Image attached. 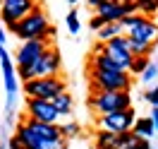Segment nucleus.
I'll return each mask as SVG.
<instances>
[{
	"label": "nucleus",
	"mask_w": 158,
	"mask_h": 149,
	"mask_svg": "<svg viewBox=\"0 0 158 149\" xmlns=\"http://www.w3.org/2000/svg\"><path fill=\"white\" fill-rule=\"evenodd\" d=\"M139 80L144 87H153L158 84V60H148V65L144 68V72L139 75Z\"/></svg>",
	"instance_id": "f3484780"
},
{
	"label": "nucleus",
	"mask_w": 158,
	"mask_h": 149,
	"mask_svg": "<svg viewBox=\"0 0 158 149\" xmlns=\"http://www.w3.org/2000/svg\"><path fill=\"white\" fill-rule=\"evenodd\" d=\"M134 5H137V12L144 17L158 15V0H134Z\"/></svg>",
	"instance_id": "aec40b11"
},
{
	"label": "nucleus",
	"mask_w": 158,
	"mask_h": 149,
	"mask_svg": "<svg viewBox=\"0 0 158 149\" xmlns=\"http://www.w3.org/2000/svg\"><path fill=\"white\" fill-rule=\"evenodd\" d=\"M125 36L132 39V41H141V43L156 46V41H158V22L151 20V17H144L139 24H134L132 29H127Z\"/></svg>",
	"instance_id": "f8f14e48"
},
{
	"label": "nucleus",
	"mask_w": 158,
	"mask_h": 149,
	"mask_svg": "<svg viewBox=\"0 0 158 149\" xmlns=\"http://www.w3.org/2000/svg\"><path fill=\"white\" fill-rule=\"evenodd\" d=\"M141 99L146 101L148 106H158V84H153V87H148L144 94H141Z\"/></svg>",
	"instance_id": "b1692460"
},
{
	"label": "nucleus",
	"mask_w": 158,
	"mask_h": 149,
	"mask_svg": "<svg viewBox=\"0 0 158 149\" xmlns=\"http://www.w3.org/2000/svg\"><path fill=\"white\" fill-rule=\"evenodd\" d=\"M148 60H151V55H134V58H132V63H129V75H141V72H144V68H146L148 65Z\"/></svg>",
	"instance_id": "412c9836"
},
{
	"label": "nucleus",
	"mask_w": 158,
	"mask_h": 149,
	"mask_svg": "<svg viewBox=\"0 0 158 149\" xmlns=\"http://www.w3.org/2000/svg\"><path fill=\"white\" fill-rule=\"evenodd\" d=\"M101 2H103V0H86V5H89V7H94V10H96V7H98Z\"/></svg>",
	"instance_id": "c756f323"
},
{
	"label": "nucleus",
	"mask_w": 158,
	"mask_h": 149,
	"mask_svg": "<svg viewBox=\"0 0 158 149\" xmlns=\"http://www.w3.org/2000/svg\"><path fill=\"white\" fill-rule=\"evenodd\" d=\"M129 50H132V55H151V53H153V46H151V43H141V41H132L129 39Z\"/></svg>",
	"instance_id": "4be33fe9"
},
{
	"label": "nucleus",
	"mask_w": 158,
	"mask_h": 149,
	"mask_svg": "<svg viewBox=\"0 0 158 149\" xmlns=\"http://www.w3.org/2000/svg\"><path fill=\"white\" fill-rule=\"evenodd\" d=\"M0 65H2L5 91H7V108H12V103H15V94H17V80H15L17 68H12V60H10V55H7V50L0 53Z\"/></svg>",
	"instance_id": "ddd939ff"
},
{
	"label": "nucleus",
	"mask_w": 158,
	"mask_h": 149,
	"mask_svg": "<svg viewBox=\"0 0 158 149\" xmlns=\"http://www.w3.org/2000/svg\"><path fill=\"white\" fill-rule=\"evenodd\" d=\"M39 2L36 0H2L0 5V17L5 22V27H12L15 22H19L24 15H29Z\"/></svg>",
	"instance_id": "1a4fd4ad"
},
{
	"label": "nucleus",
	"mask_w": 158,
	"mask_h": 149,
	"mask_svg": "<svg viewBox=\"0 0 158 149\" xmlns=\"http://www.w3.org/2000/svg\"><path fill=\"white\" fill-rule=\"evenodd\" d=\"M50 46V41H41V39H34V41H24L15 55V68H31L36 60L43 55V50Z\"/></svg>",
	"instance_id": "9d476101"
},
{
	"label": "nucleus",
	"mask_w": 158,
	"mask_h": 149,
	"mask_svg": "<svg viewBox=\"0 0 158 149\" xmlns=\"http://www.w3.org/2000/svg\"><path fill=\"white\" fill-rule=\"evenodd\" d=\"M132 132H134V137L137 139H151L153 135H156V128H153V123H151V118L148 116H144V118L134 120V125H132Z\"/></svg>",
	"instance_id": "dca6fc26"
},
{
	"label": "nucleus",
	"mask_w": 158,
	"mask_h": 149,
	"mask_svg": "<svg viewBox=\"0 0 158 149\" xmlns=\"http://www.w3.org/2000/svg\"><path fill=\"white\" fill-rule=\"evenodd\" d=\"M67 2H69V5H74V2H79V0H67Z\"/></svg>",
	"instance_id": "72a5a7b5"
},
{
	"label": "nucleus",
	"mask_w": 158,
	"mask_h": 149,
	"mask_svg": "<svg viewBox=\"0 0 158 149\" xmlns=\"http://www.w3.org/2000/svg\"><path fill=\"white\" fill-rule=\"evenodd\" d=\"M0 43H2V46L7 43V34H5V29H0Z\"/></svg>",
	"instance_id": "7c9ffc66"
},
{
	"label": "nucleus",
	"mask_w": 158,
	"mask_h": 149,
	"mask_svg": "<svg viewBox=\"0 0 158 149\" xmlns=\"http://www.w3.org/2000/svg\"><path fill=\"white\" fill-rule=\"evenodd\" d=\"M120 70H129V63H132V50H129V39L122 34V36H115V39L106 41V50H103Z\"/></svg>",
	"instance_id": "0eeeda50"
},
{
	"label": "nucleus",
	"mask_w": 158,
	"mask_h": 149,
	"mask_svg": "<svg viewBox=\"0 0 158 149\" xmlns=\"http://www.w3.org/2000/svg\"><path fill=\"white\" fill-rule=\"evenodd\" d=\"M122 149H127V147H122Z\"/></svg>",
	"instance_id": "e433bc0d"
},
{
	"label": "nucleus",
	"mask_w": 158,
	"mask_h": 149,
	"mask_svg": "<svg viewBox=\"0 0 158 149\" xmlns=\"http://www.w3.org/2000/svg\"><path fill=\"white\" fill-rule=\"evenodd\" d=\"M67 89V84L62 77H34V80H27L24 82V91L29 99H43V101H50L53 96H58L60 91Z\"/></svg>",
	"instance_id": "39448f33"
},
{
	"label": "nucleus",
	"mask_w": 158,
	"mask_h": 149,
	"mask_svg": "<svg viewBox=\"0 0 158 149\" xmlns=\"http://www.w3.org/2000/svg\"><path fill=\"white\" fill-rule=\"evenodd\" d=\"M89 106L96 116L125 111V108L132 106V94H129V91H91Z\"/></svg>",
	"instance_id": "20e7f679"
},
{
	"label": "nucleus",
	"mask_w": 158,
	"mask_h": 149,
	"mask_svg": "<svg viewBox=\"0 0 158 149\" xmlns=\"http://www.w3.org/2000/svg\"><path fill=\"white\" fill-rule=\"evenodd\" d=\"M156 43H158V41H156Z\"/></svg>",
	"instance_id": "4c0bfd02"
},
{
	"label": "nucleus",
	"mask_w": 158,
	"mask_h": 149,
	"mask_svg": "<svg viewBox=\"0 0 158 149\" xmlns=\"http://www.w3.org/2000/svg\"><path fill=\"white\" fill-rule=\"evenodd\" d=\"M0 5H2V0H0Z\"/></svg>",
	"instance_id": "c9c22d12"
},
{
	"label": "nucleus",
	"mask_w": 158,
	"mask_h": 149,
	"mask_svg": "<svg viewBox=\"0 0 158 149\" xmlns=\"http://www.w3.org/2000/svg\"><path fill=\"white\" fill-rule=\"evenodd\" d=\"M132 149H153V147H151V139H137Z\"/></svg>",
	"instance_id": "a878e982"
},
{
	"label": "nucleus",
	"mask_w": 158,
	"mask_h": 149,
	"mask_svg": "<svg viewBox=\"0 0 158 149\" xmlns=\"http://www.w3.org/2000/svg\"><path fill=\"white\" fill-rule=\"evenodd\" d=\"M96 149H122V135L96 130Z\"/></svg>",
	"instance_id": "4468645a"
},
{
	"label": "nucleus",
	"mask_w": 158,
	"mask_h": 149,
	"mask_svg": "<svg viewBox=\"0 0 158 149\" xmlns=\"http://www.w3.org/2000/svg\"><path fill=\"white\" fill-rule=\"evenodd\" d=\"M27 118L31 120H39V123H53L58 125L60 120V113L55 111V106L50 101H43V99H29L27 96Z\"/></svg>",
	"instance_id": "6e6552de"
},
{
	"label": "nucleus",
	"mask_w": 158,
	"mask_h": 149,
	"mask_svg": "<svg viewBox=\"0 0 158 149\" xmlns=\"http://www.w3.org/2000/svg\"><path fill=\"white\" fill-rule=\"evenodd\" d=\"M58 130H60V137L62 139H72L79 135V123H74V120H65V123H58Z\"/></svg>",
	"instance_id": "6ab92c4d"
},
{
	"label": "nucleus",
	"mask_w": 158,
	"mask_h": 149,
	"mask_svg": "<svg viewBox=\"0 0 158 149\" xmlns=\"http://www.w3.org/2000/svg\"><path fill=\"white\" fill-rule=\"evenodd\" d=\"M5 147H7V142H0V149H5Z\"/></svg>",
	"instance_id": "473e14b6"
},
{
	"label": "nucleus",
	"mask_w": 158,
	"mask_h": 149,
	"mask_svg": "<svg viewBox=\"0 0 158 149\" xmlns=\"http://www.w3.org/2000/svg\"><path fill=\"white\" fill-rule=\"evenodd\" d=\"M94 91H129L132 75L127 70H91L89 75Z\"/></svg>",
	"instance_id": "f03ea898"
},
{
	"label": "nucleus",
	"mask_w": 158,
	"mask_h": 149,
	"mask_svg": "<svg viewBox=\"0 0 158 149\" xmlns=\"http://www.w3.org/2000/svg\"><path fill=\"white\" fill-rule=\"evenodd\" d=\"M134 120H137V111L129 106V108H125V111H115V113H106V116H98L96 125H98V130H106V132H115V135H122V132L132 130Z\"/></svg>",
	"instance_id": "423d86ee"
},
{
	"label": "nucleus",
	"mask_w": 158,
	"mask_h": 149,
	"mask_svg": "<svg viewBox=\"0 0 158 149\" xmlns=\"http://www.w3.org/2000/svg\"><path fill=\"white\" fill-rule=\"evenodd\" d=\"M118 2H122V5H127V2H134V0H118Z\"/></svg>",
	"instance_id": "2f4dec72"
},
{
	"label": "nucleus",
	"mask_w": 158,
	"mask_h": 149,
	"mask_svg": "<svg viewBox=\"0 0 158 149\" xmlns=\"http://www.w3.org/2000/svg\"><path fill=\"white\" fill-rule=\"evenodd\" d=\"M60 65H62V58H60L58 48H46L43 55H41L31 68H17V75L22 80H34V77H58L60 75Z\"/></svg>",
	"instance_id": "7ed1b4c3"
},
{
	"label": "nucleus",
	"mask_w": 158,
	"mask_h": 149,
	"mask_svg": "<svg viewBox=\"0 0 158 149\" xmlns=\"http://www.w3.org/2000/svg\"><path fill=\"white\" fill-rule=\"evenodd\" d=\"M103 50H106V43H103V41H98V43L94 46V53H103Z\"/></svg>",
	"instance_id": "c85d7f7f"
},
{
	"label": "nucleus",
	"mask_w": 158,
	"mask_h": 149,
	"mask_svg": "<svg viewBox=\"0 0 158 149\" xmlns=\"http://www.w3.org/2000/svg\"><path fill=\"white\" fill-rule=\"evenodd\" d=\"M67 29H69V34H79V29H81V22H79V12L77 10H69V15H67Z\"/></svg>",
	"instance_id": "5701e85b"
},
{
	"label": "nucleus",
	"mask_w": 158,
	"mask_h": 149,
	"mask_svg": "<svg viewBox=\"0 0 158 149\" xmlns=\"http://www.w3.org/2000/svg\"><path fill=\"white\" fill-rule=\"evenodd\" d=\"M137 12V5L134 2H127V5H122L118 0H103L98 7H96V15L103 17V22L108 24V22H120L125 15H134Z\"/></svg>",
	"instance_id": "9b49d317"
},
{
	"label": "nucleus",
	"mask_w": 158,
	"mask_h": 149,
	"mask_svg": "<svg viewBox=\"0 0 158 149\" xmlns=\"http://www.w3.org/2000/svg\"><path fill=\"white\" fill-rule=\"evenodd\" d=\"M50 103L55 106V111L60 113V118H69L72 116V108H74V101H72V96H69V91H60L58 96H53L50 99Z\"/></svg>",
	"instance_id": "2eb2a0df"
},
{
	"label": "nucleus",
	"mask_w": 158,
	"mask_h": 149,
	"mask_svg": "<svg viewBox=\"0 0 158 149\" xmlns=\"http://www.w3.org/2000/svg\"><path fill=\"white\" fill-rule=\"evenodd\" d=\"M103 24H106V22H103V17H98V15H94V17L89 20V27H91L94 31H98L101 27H103Z\"/></svg>",
	"instance_id": "393cba45"
},
{
	"label": "nucleus",
	"mask_w": 158,
	"mask_h": 149,
	"mask_svg": "<svg viewBox=\"0 0 158 149\" xmlns=\"http://www.w3.org/2000/svg\"><path fill=\"white\" fill-rule=\"evenodd\" d=\"M7 149H24V144H22V142L15 137V135H12V137L7 139Z\"/></svg>",
	"instance_id": "bb28decb"
},
{
	"label": "nucleus",
	"mask_w": 158,
	"mask_h": 149,
	"mask_svg": "<svg viewBox=\"0 0 158 149\" xmlns=\"http://www.w3.org/2000/svg\"><path fill=\"white\" fill-rule=\"evenodd\" d=\"M7 29L22 41H34V39L50 41V36H55V27H50L48 15L43 12L41 5H36L29 15H24L19 22H15V24L7 27Z\"/></svg>",
	"instance_id": "f257e3e1"
},
{
	"label": "nucleus",
	"mask_w": 158,
	"mask_h": 149,
	"mask_svg": "<svg viewBox=\"0 0 158 149\" xmlns=\"http://www.w3.org/2000/svg\"><path fill=\"white\" fill-rule=\"evenodd\" d=\"M0 53H5V46H2V43H0Z\"/></svg>",
	"instance_id": "f704fd0d"
},
{
	"label": "nucleus",
	"mask_w": 158,
	"mask_h": 149,
	"mask_svg": "<svg viewBox=\"0 0 158 149\" xmlns=\"http://www.w3.org/2000/svg\"><path fill=\"white\" fill-rule=\"evenodd\" d=\"M148 118L153 123V128L158 130V106H151V113H148Z\"/></svg>",
	"instance_id": "cd10ccee"
},
{
	"label": "nucleus",
	"mask_w": 158,
	"mask_h": 149,
	"mask_svg": "<svg viewBox=\"0 0 158 149\" xmlns=\"http://www.w3.org/2000/svg\"><path fill=\"white\" fill-rule=\"evenodd\" d=\"M96 34H98V41H103V43H106V41L115 39V36H122L125 31H122V27H120V22H108V24H103Z\"/></svg>",
	"instance_id": "a211bd4d"
}]
</instances>
